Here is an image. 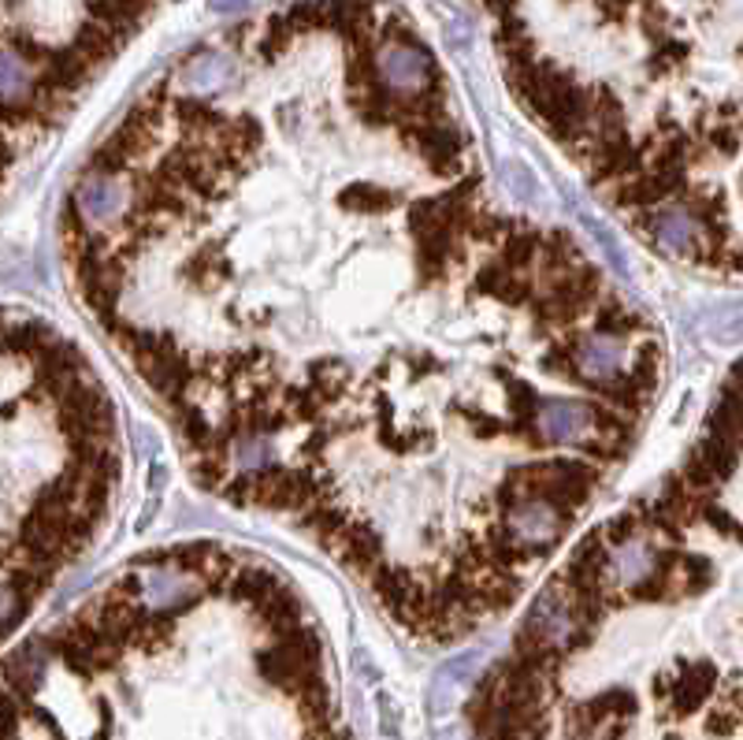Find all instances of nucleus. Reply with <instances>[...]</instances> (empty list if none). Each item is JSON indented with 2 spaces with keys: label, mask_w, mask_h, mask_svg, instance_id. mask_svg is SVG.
Segmentation results:
<instances>
[{
  "label": "nucleus",
  "mask_w": 743,
  "mask_h": 740,
  "mask_svg": "<svg viewBox=\"0 0 743 740\" xmlns=\"http://www.w3.org/2000/svg\"><path fill=\"white\" fill-rule=\"evenodd\" d=\"M216 8H242V0H213Z\"/></svg>",
  "instance_id": "2"
},
{
  "label": "nucleus",
  "mask_w": 743,
  "mask_h": 740,
  "mask_svg": "<svg viewBox=\"0 0 743 740\" xmlns=\"http://www.w3.org/2000/svg\"><path fill=\"white\" fill-rule=\"evenodd\" d=\"M234 78H239V67H234L231 52L227 49H197L182 60L179 72H175V78L168 86H175L179 93H187V98L216 101L231 90Z\"/></svg>",
  "instance_id": "1"
}]
</instances>
